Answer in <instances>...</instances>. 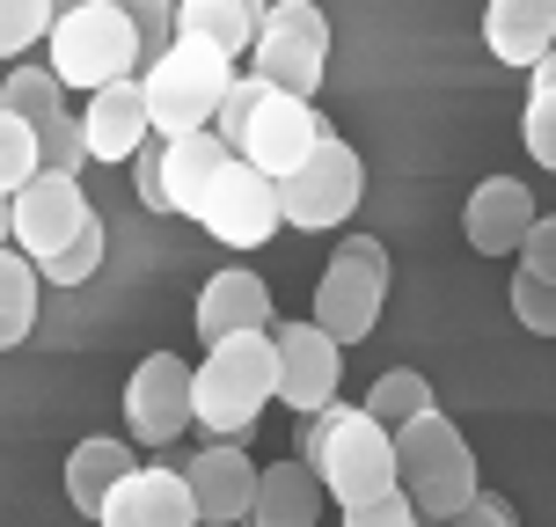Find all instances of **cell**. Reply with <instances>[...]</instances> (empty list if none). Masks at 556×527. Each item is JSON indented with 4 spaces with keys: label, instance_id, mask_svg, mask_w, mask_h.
<instances>
[{
    "label": "cell",
    "instance_id": "cell-20",
    "mask_svg": "<svg viewBox=\"0 0 556 527\" xmlns=\"http://www.w3.org/2000/svg\"><path fill=\"white\" fill-rule=\"evenodd\" d=\"M271 15V0H176V37L184 45H213L220 59L256 52V29Z\"/></svg>",
    "mask_w": 556,
    "mask_h": 527
},
{
    "label": "cell",
    "instance_id": "cell-38",
    "mask_svg": "<svg viewBox=\"0 0 556 527\" xmlns=\"http://www.w3.org/2000/svg\"><path fill=\"white\" fill-rule=\"evenodd\" d=\"M446 527H520V520H513V505H505V499H483V491H476Z\"/></svg>",
    "mask_w": 556,
    "mask_h": 527
},
{
    "label": "cell",
    "instance_id": "cell-42",
    "mask_svg": "<svg viewBox=\"0 0 556 527\" xmlns=\"http://www.w3.org/2000/svg\"><path fill=\"white\" fill-rule=\"evenodd\" d=\"M103 8H125V0H103Z\"/></svg>",
    "mask_w": 556,
    "mask_h": 527
},
{
    "label": "cell",
    "instance_id": "cell-39",
    "mask_svg": "<svg viewBox=\"0 0 556 527\" xmlns=\"http://www.w3.org/2000/svg\"><path fill=\"white\" fill-rule=\"evenodd\" d=\"M0 250H15V205L0 198Z\"/></svg>",
    "mask_w": 556,
    "mask_h": 527
},
{
    "label": "cell",
    "instance_id": "cell-32",
    "mask_svg": "<svg viewBox=\"0 0 556 527\" xmlns=\"http://www.w3.org/2000/svg\"><path fill=\"white\" fill-rule=\"evenodd\" d=\"M520 139L542 168H556V88H534L528 111H520Z\"/></svg>",
    "mask_w": 556,
    "mask_h": 527
},
{
    "label": "cell",
    "instance_id": "cell-28",
    "mask_svg": "<svg viewBox=\"0 0 556 527\" xmlns=\"http://www.w3.org/2000/svg\"><path fill=\"white\" fill-rule=\"evenodd\" d=\"M96 272H103V221H88L52 264H37V278H52V286H88Z\"/></svg>",
    "mask_w": 556,
    "mask_h": 527
},
{
    "label": "cell",
    "instance_id": "cell-12",
    "mask_svg": "<svg viewBox=\"0 0 556 527\" xmlns=\"http://www.w3.org/2000/svg\"><path fill=\"white\" fill-rule=\"evenodd\" d=\"M125 425L147 447L184 440V425H191V366L176 360V352H147L132 366V381H125Z\"/></svg>",
    "mask_w": 556,
    "mask_h": 527
},
{
    "label": "cell",
    "instance_id": "cell-19",
    "mask_svg": "<svg viewBox=\"0 0 556 527\" xmlns=\"http://www.w3.org/2000/svg\"><path fill=\"white\" fill-rule=\"evenodd\" d=\"M483 45L498 66H542L556 52V0H491L483 8Z\"/></svg>",
    "mask_w": 556,
    "mask_h": 527
},
{
    "label": "cell",
    "instance_id": "cell-40",
    "mask_svg": "<svg viewBox=\"0 0 556 527\" xmlns=\"http://www.w3.org/2000/svg\"><path fill=\"white\" fill-rule=\"evenodd\" d=\"M534 88H556V52L542 59V66H534Z\"/></svg>",
    "mask_w": 556,
    "mask_h": 527
},
{
    "label": "cell",
    "instance_id": "cell-16",
    "mask_svg": "<svg viewBox=\"0 0 556 527\" xmlns=\"http://www.w3.org/2000/svg\"><path fill=\"white\" fill-rule=\"evenodd\" d=\"M96 527H198V499L184 484V469H132L103 499Z\"/></svg>",
    "mask_w": 556,
    "mask_h": 527
},
{
    "label": "cell",
    "instance_id": "cell-6",
    "mask_svg": "<svg viewBox=\"0 0 556 527\" xmlns=\"http://www.w3.org/2000/svg\"><path fill=\"white\" fill-rule=\"evenodd\" d=\"M256 81L278 96H315L330 66V15L315 0H271V15L256 29Z\"/></svg>",
    "mask_w": 556,
    "mask_h": 527
},
{
    "label": "cell",
    "instance_id": "cell-8",
    "mask_svg": "<svg viewBox=\"0 0 556 527\" xmlns=\"http://www.w3.org/2000/svg\"><path fill=\"white\" fill-rule=\"evenodd\" d=\"M359 191H366L359 154L323 125L315 154L278 184V221H286V227H344L352 213H359Z\"/></svg>",
    "mask_w": 556,
    "mask_h": 527
},
{
    "label": "cell",
    "instance_id": "cell-27",
    "mask_svg": "<svg viewBox=\"0 0 556 527\" xmlns=\"http://www.w3.org/2000/svg\"><path fill=\"white\" fill-rule=\"evenodd\" d=\"M37 176H45V154H37V133H29L23 117H8V111H0V198L29 191Z\"/></svg>",
    "mask_w": 556,
    "mask_h": 527
},
{
    "label": "cell",
    "instance_id": "cell-25",
    "mask_svg": "<svg viewBox=\"0 0 556 527\" xmlns=\"http://www.w3.org/2000/svg\"><path fill=\"white\" fill-rule=\"evenodd\" d=\"M37 264H29L23 250H0V352H15L29 337V323H37Z\"/></svg>",
    "mask_w": 556,
    "mask_h": 527
},
{
    "label": "cell",
    "instance_id": "cell-14",
    "mask_svg": "<svg viewBox=\"0 0 556 527\" xmlns=\"http://www.w3.org/2000/svg\"><path fill=\"white\" fill-rule=\"evenodd\" d=\"M534 191L520 176H483L462 205V235H469L476 256H520V242L534 235Z\"/></svg>",
    "mask_w": 556,
    "mask_h": 527
},
{
    "label": "cell",
    "instance_id": "cell-7",
    "mask_svg": "<svg viewBox=\"0 0 556 527\" xmlns=\"http://www.w3.org/2000/svg\"><path fill=\"white\" fill-rule=\"evenodd\" d=\"M381 301H389V250L374 235H352L344 250L323 264V286H315V323L337 337V344H359L381 323Z\"/></svg>",
    "mask_w": 556,
    "mask_h": 527
},
{
    "label": "cell",
    "instance_id": "cell-31",
    "mask_svg": "<svg viewBox=\"0 0 556 527\" xmlns=\"http://www.w3.org/2000/svg\"><path fill=\"white\" fill-rule=\"evenodd\" d=\"M125 15H132L139 29V52H147V66L176 45V0H125Z\"/></svg>",
    "mask_w": 556,
    "mask_h": 527
},
{
    "label": "cell",
    "instance_id": "cell-5",
    "mask_svg": "<svg viewBox=\"0 0 556 527\" xmlns=\"http://www.w3.org/2000/svg\"><path fill=\"white\" fill-rule=\"evenodd\" d=\"M52 74L59 88H117V81H132V66L147 52H139V29L125 8H103V0H81L74 15H59L52 23Z\"/></svg>",
    "mask_w": 556,
    "mask_h": 527
},
{
    "label": "cell",
    "instance_id": "cell-30",
    "mask_svg": "<svg viewBox=\"0 0 556 527\" xmlns=\"http://www.w3.org/2000/svg\"><path fill=\"white\" fill-rule=\"evenodd\" d=\"M37 154H45V176H74L88 162V139H81V117L66 111L52 125H37Z\"/></svg>",
    "mask_w": 556,
    "mask_h": 527
},
{
    "label": "cell",
    "instance_id": "cell-17",
    "mask_svg": "<svg viewBox=\"0 0 556 527\" xmlns=\"http://www.w3.org/2000/svg\"><path fill=\"white\" fill-rule=\"evenodd\" d=\"M250 330H278V301L256 272L227 264V272L205 278V293H198V337L220 344V337H250Z\"/></svg>",
    "mask_w": 556,
    "mask_h": 527
},
{
    "label": "cell",
    "instance_id": "cell-36",
    "mask_svg": "<svg viewBox=\"0 0 556 527\" xmlns=\"http://www.w3.org/2000/svg\"><path fill=\"white\" fill-rule=\"evenodd\" d=\"M132 191H139V205L147 213H168V191H162V139H147L132 154Z\"/></svg>",
    "mask_w": 556,
    "mask_h": 527
},
{
    "label": "cell",
    "instance_id": "cell-35",
    "mask_svg": "<svg viewBox=\"0 0 556 527\" xmlns=\"http://www.w3.org/2000/svg\"><path fill=\"white\" fill-rule=\"evenodd\" d=\"M344 527H425V520H417V505L403 491H381L366 505H344Z\"/></svg>",
    "mask_w": 556,
    "mask_h": 527
},
{
    "label": "cell",
    "instance_id": "cell-22",
    "mask_svg": "<svg viewBox=\"0 0 556 527\" xmlns=\"http://www.w3.org/2000/svg\"><path fill=\"white\" fill-rule=\"evenodd\" d=\"M235 162L220 147V133L205 125V133H184V139H162V191H168V213H184L191 221L198 198H205V184L220 176V168Z\"/></svg>",
    "mask_w": 556,
    "mask_h": 527
},
{
    "label": "cell",
    "instance_id": "cell-34",
    "mask_svg": "<svg viewBox=\"0 0 556 527\" xmlns=\"http://www.w3.org/2000/svg\"><path fill=\"white\" fill-rule=\"evenodd\" d=\"M513 315H520L534 337H556V286H549V278L513 272Z\"/></svg>",
    "mask_w": 556,
    "mask_h": 527
},
{
    "label": "cell",
    "instance_id": "cell-10",
    "mask_svg": "<svg viewBox=\"0 0 556 527\" xmlns=\"http://www.w3.org/2000/svg\"><path fill=\"white\" fill-rule=\"evenodd\" d=\"M315 139H323V125H315V111H307V96H278V88H264L256 117L242 125V139H235V162H250L256 176L286 184V176L315 154Z\"/></svg>",
    "mask_w": 556,
    "mask_h": 527
},
{
    "label": "cell",
    "instance_id": "cell-4",
    "mask_svg": "<svg viewBox=\"0 0 556 527\" xmlns=\"http://www.w3.org/2000/svg\"><path fill=\"white\" fill-rule=\"evenodd\" d=\"M147 133L154 139H184V133H205L220 117V96L235 88V59H220L213 45H168L154 66H147Z\"/></svg>",
    "mask_w": 556,
    "mask_h": 527
},
{
    "label": "cell",
    "instance_id": "cell-1",
    "mask_svg": "<svg viewBox=\"0 0 556 527\" xmlns=\"http://www.w3.org/2000/svg\"><path fill=\"white\" fill-rule=\"evenodd\" d=\"M271 396H278L271 330L220 337V344H205V366H191V425H205L213 440H242Z\"/></svg>",
    "mask_w": 556,
    "mask_h": 527
},
{
    "label": "cell",
    "instance_id": "cell-3",
    "mask_svg": "<svg viewBox=\"0 0 556 527\" xmlns=\"http://www.w3.org/2000/svg\"><path fill=\"white\" fill-rule=\"evenodd\" d=\"M395 491L417 505V520H432V527H446L476 499V454L454 432V417L425 411L417 425L395 432Z\"/></svg>",
    "mask_w": 556,
    "mask_h": 527
},
{
    "label": "cell",
    "instance_id": "cell-18",
    "mask_svg": "<svg viewBox=\"0 0 556 527\" xmlns=\"http://www.w3.org/2000/svg\"><path fill=\"white\" fill-rule=\"evenodd\" d=\"M81 139H88V162H132L147 147V88L139 81H117V88H96L81 111Z\"/></svg>",
    "mask_w": 556,
    "mask_h": 527
},
{
    "label": "cell",
    "instance_id": "cell-33",
    "mask_svg": "<svg viewBox=\"0 0 556 527\" xmlns=\"http://www.w3.org/2000/svg\"><path fill=\"white\" fill-rule=\"evenodd\" d=\"M256 103H264V81H256V74H235V88L220 96V117H213V133H220V147H227V154H235L242 125L256 117Z\"/></svg>",
    "mask_w": 556,
    "mask_h": 527
},
{
    "label": "cell",
    "instance_id": "cell-37",
    "mask_svg": "<svg viewBox=\"0 0 556 527\" xmlns=\"http://www.w3.org/2000/svg\"><path fill=\"white\" fill-rule=\"evenodd\" d=\"M520 272H528V278H549V286H556V213H542V221H534V235L520 242Z\"/></svg>",
    "mask_w": 556,
    "mask_h": 527
},
{
    "label": "cell",
    "instance_id": "cell-23",
    "mask_svg": "<svg viewBox=\"0 0 556 527\" xmlns=\"http://www.w3.org/2000/svg\"><path fill=\"white\" fill-rule=\"evenodd\" d=\"M132 469L139 462H132L125 440H103V432L74 440V454H66V499H74V513H103V499H111Z\"/></svg>",
    "mask_w": 556,
    "mask_h": 527
},
{
    "label": "cell",
    "instance_id": "cell-29",
    "mask_svg": "<svg viewBox=\"0 0 556 527\" xmlns=\"http://www.w3.org/2000/svg\"><path fill=\"white\" fill-rule=\"evenodd\" d=\"M37 37H52V0H0V59H23Z\"/></svg>",
    "mask_w": 556,
    "mask_h": 527
},
{
    "label": "cell",
    "instance_id": "cell-11",
    "mask_svg": "<svg viewBox=\"0 0 556 527\" xmlns=\"http://www.w3.org/2000/svg\"><path fill=\"white\" fill-rule=\"evenodd\" d=\"M278 403H293L301 417L330 411L337 381H344V344H337L323 323H278Z\"/></svg>",
    "mask_w": 556,
    "mask_h": 527
},
{
    "label": "cell",
    "instance_id": "cell-21",
    "mask_svg": "<svg viewBox=\"0 0 556 527\" xmlns=\"http://www.w3.org/2000/svg\"><path fill=\"white\" fill-rule=\"evenodd\" d=\"M323 476L307 469V462H271V469L256 476V505L242 527H315L323 520Z\"/></svg>",
    "mask_w": 556,
    "mask_h": 527
},
{
    "label": "cell",
    "instance_id": "cell-9",
    "mask_svg": "<svg viewBox=\"0 0 556 527\" xmlns=\"http://www.w3.org/2000/svg\"><path fill=\"white\" fill-rule=\"evenodd\" d=\"M213 242H227V250H256V242H271L278 227V184L271 176H256L250 162H227L213 184H205V198H198L191 213Z\"/></svg>",
    "mask_w": 556,
    "mask_h": 527
},
{
    "label": "cell",
    "instance_id": "cell-24",
    "mask_svg": "<svg viewBox=\"0 0 556 527\" xmlns=\"http://www.w3.org/2000/svg\"><path fill=\"white\" fill-rule=\"evenodd\" d=\"M425 411H432V381H425L417 366H389V374L366 389V417H374L381 432H403V425H417Z\"/></svg>",
    "mask_w": 556,
    "mask_h": 527
},
{
    "label": "cell",
    "instance_id": "cell-26",
    "mask_svg": "<svg viewBox=\"0 0 556 527\" xmlns=\"http://www.w3.org/2000/svg\"><path fill=\"white\" fill-rule=\"evenodd\" d=\"M0 111H8V117H23L29 133H37V125H52V117H66L59 74H52V66H15V74L0 81Z\"/></svg>",
    "mask_w": 556,
    "mask_h": 527
},
{
    "label": "cell",
    "instance_id": "cell-15",
    "mask_svg": "<svg viewBox=\"0 0 556 527\" xmlns=\"http://www.w3.org/2000/svg\"><path fill=\"white\" fill-rule=\"evenodd\" d=\"M256 476H264V469H256L235 440L205 447L191 469H184V484H191V499H198V527H242V520H250Z\"/></svg>",
    "mask_w": 556,
    "mask_h": 527
},
{
    "label": "cell",
    "instance_id": "cell-2",
    "mask_svg": "<svg viewBox=\"0 0 556 527\" xmlns=\"http://www.w3.org/2000/svg\"><path fill=\"white\" fill-rule=\"evenodd\" d=\"M301 462L323 476V491L337 505H366L395 491V432H381L366 411H344V403L301 425Z\"/></svg>",
    "mask_w": 556,
    "mask_h": 527
},
{
    "label": "cell",
    "instance_id": "cell-13",
    "mask_svg": "<svg viewBox=\"0 0 556 527\" xmlns=\"http://www.w3.org/2000/svg\"><path fill=\"white\" fill-rule=\"evenodd\" d=\"M8 205H15V250H23L29 264H52V256L96 221V205L81 198L74 176H37V184L15 191Z\"/></svg>",
    "mask_w": 556,
    "mask_h": 527
},
{
    "label": "cell",
    "instance_id": "cell-41",
    "mask_svg": "<svg viewBox=\"0 0 556 527\" xmlns=\"http://www.w3.org/2000/svg\"><path fill=\"white\" fill-rule=\"evenodd\" d=\"M74 8H81V0H52V23H59V15H74Z\"/></svg>",
    "mask_w": 556,
    "mask_h": 527
}]
</instances>
